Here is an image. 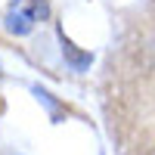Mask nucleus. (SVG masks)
Wrapping results in <instances>:
<instances>
[{
    "mask_svg": "<svg viewBox=\"0 0 155 155\" xmlns=\"http://www.w3.org/2000/svg\"><path fill=\"white\" fill-rule=\"evenodd\" d=\"M56 37H59V53H62V59H65V65H68L71 71L84 74L90 65H93V53H90V50H81L62 28H56Z\"/></svg>",
    "mask_w": 155,
    "mask_h": 155,
    "instance_id": "1",
    "label": "nucleus"
},
{
    "mask_svg": "<svg viewBox=\"0 0 155 155\" xmlns=\"http://www.w3.org/2000/svg\"><path fill=\"white\" fill-rule=\"evenodd\" d=\"M34 25H37V19L31 16V9L25 6L22 0H12L9 12L3 16V28H6L9 34H16V37H28V34L34 31Z\"/></svg>",
    "mask_w": 155,
    "mask_h": 155,
    "instance_id": "2",
    "label": "nucleus"
},
{
    "mask_svg": "<svg viewBox=\"0 0 155 155\" xmlns=\"http://www.w3.org/2000/svg\"><path fill=\"white\" fill-rule=\"evenodd\" d=\"M31 93H34V99H37V102H41V106L50 112V121H53V124H62V121H65L68 109L62 106V102H59L53 93H50L47 87H41V84H31Z\"/></svg>",
    "mask_w": 155,
    "mask_h": 155,
    "instance_id": "3",
    "label": "nucleus"
},
{
    "mask_svg": "<svg viewBox=\"0 0 155 155\" xmlns=\"http://www.w3.org/2000/svg\"><path fill=\"white\" fill-rule=\"evenodd\" d=\"M22 3L31 9V16L37 22H47L50 19V0H22Z\"/></svg>",
    "mask_w": 155,
    "mask_h": 155,
    "instance_id": "4",
    "label": "nucleus"
},
{
    "mask_svg": "<svg viewBox=\"0 0 155 155\" xmlns=\"http://www.w3.org/2000/svg\"><path fill=\"white\" fill-rule=\"evenodd\" d=\"M0 78H3V65H0Z\"/></svg>",
    "mask_w": 155,
    "mask_h": 155,
    "instance_id": "5",
    "label": "nucleus"
}]
</instances>
